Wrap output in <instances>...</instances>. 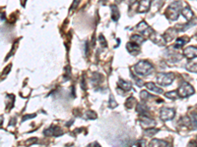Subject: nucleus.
<instances>
[{
	"label": "nucleus",
	"instance_id": "obj_16",
	"mask_svg": "<svg viewBox=\"0 0 197 147\" xmlns=\"http://www.w3.org/2000/svg\"><path fill=\"white\" fill-rule=\"evenodd\" d=\"M111 19H113V21L114 22L118 21L120 14H119V10L118 8V6H116V5H111Z\"/></svg>",
	"mask_w": 197,
	"mask_h": 147
},
{
	"label": "nucleus",
	"instance_id": "obj_10",
	"mask_svg": "<svg viewBox=\"0 0 197 147\" xmlns=\"http://www.w3.org/2000/svg\"><path fill=\"white\" fill-rule=\"evenodd\" d=\"M150 6H151V0H140L137 12H138V13H145V12H147L150 9Z\"/></svg>",
	"mask_w": 197,
	"mask_h": 147
},
{
	"label": "nucleus",
	"instance_id": "obj_4",
	"mask_svg": "<svg viewBox=\"0 0 197 147\" xmlns=\"http://www.w3.org/2000/svg\"><path fill=\"white\" fill-rule=\"evenodd\" d=\"M193 93H194V88H192V85H190V84L187 83H183L178 88L179 97H182V98H185V97L192 95Z\"/></svg>",
	"mask_w": 197,
	"mask_h": 147
},
{
	"label": "nucleus",
	"instance_id": "obj_25",
	"mask_svg": "<svg viewBox=\"0 0 197 147\" xmlns=\"http://www.w3.org/2000/svg\"><path fill=\"white\" fill-rule=\"evenodd\" d=\"M190 121H191V124H192L193 129H197V114L196 113L191 114Z\"/></svg>",
	"mask_w": 197,
	"mask_h": 147
},
{
	"label": "nucleus",
	"instance_id": "obj_23",
	"mask_svg": "<svg viewBox=\"0 0 197 147\" xmlns=\"http://www.w3.org/2000/svg\"><path fill=\"white\" fill-rule=\"evenodd\" d=\"M159 131H160V129H158L149 128V129H146V131H144V133H145L147 136H154L156 133H159Z\"/></svg>",
	"mask_w": 197,
	"mask_h": 147
},
{
	"label": "nucleus",
	"instance_id": "obj_17",
	"mask_svg": "<svg viewBox=\"0 0 197 147\" xmlns=\"http://www.w3.org/2000/svg\"><path fill=\"white\" fill-rule=\"evenodd\" d=\"M118 86L120 88L123 89L124 91H129L132 88V84L131 83H128V81H125L123 79H119L118 81Z\"/></svg>",
	"mask_w": 197,
	"mask_h": 147
},
{
	"label": "nucleus",
	"instance_id": "obj_18",
	"mask_svg": "<svg viewBox=\"0 0 197 147\" xmlns=\"http://www.w3.org/2000/svg\"><path fill=\"white\" fill-rule=\"evenodd\" d=\"M181 14H182V16L187 20V22H190L191 19L193 18V12L191 11L190 8H188V7H186V8L182 9V11H181Z\"/></svg>",
	"mask_w": 197,
	"mask_h": 147
},
{
	"label": "nucleus",
	"instance_id": "obj_36",
	"mask_svg": "<svg viewBox=\"0 0 197 147\" xmlns=\"http://www.w3.org/2000/svg\"><path fill=\"white\" fill-rule=\"evenodd\" d=\"M136 2V0H129V4H133V3H135Z\"/></svg>",
	"mask_w": 197,
	"mask_h": 147
},
{
	"label": "nucleus",
	"instance_id": "obj_3",
	"mask_svg": "<svg viewBox=\"0 0 197 147\" xmlns=\"http://www.w3.org/2000/svg\"><path fill=\"white\" fill-rule=\"evenodd\" d=\"M174 79V75L173 73H159L157 75V81L160 85L167 86L171 84Z\"/></svg>",
	"mask_w": 197,
	"mask_h": 147
},
{
	"label": "nucleus",
	"instance_id": "obj_15",
	"mask_svg": "<svg viewBox=\"0 0 197 147\" xmlns=\"http://www.w3.org/2000/svg\"><path fill=\"white\" fill-rule=\"evenodd\" d=\"M149 146L151 147H159V146H169V143L167 142V141L165 140H161V139H153V140H151V142L149 143Z\"/></svg>",
	"mask_w": 197,
	"mask_h": 147
},
{
	"label": "nucleus",
	"instance_id": "obj_13",
	"mask_svg": "<svg viewBox=\"0 0 197 147\" xmlns=\"http://www.w3.org/2000/svg\"><path fill=\"white\" fill-rule=\"evenodd\" d=\"M138 45L139 44H136L131 41V42H129V43H127L126 48L132 55H137V54H139V52H140V48H139Z\"/></svg>",
	"mask_w": 197,
	"mask_h": 147
},
{
	"label": "nucleus",
	"instance_id": "obj_30",
	"mask_svg": "<svg viewBox=\"0 0 197 147\" xmlns=\"http://www.w3.org/2000/svg\"><path fill=\"white\" fill-rule=\"evenodd\" d=\"M99 40H100V43L102 44V46H106V40L104 39V37L102 36V34L99 36Z\"/></svg>",
	"mask_w": 197,
	"mask_h": 147
},
{
	"label": "nucleus",
	"instance_id": "obj_28",
	"mask_svg": "<svg viewBox=\"0 0 197 147\" xmlns=\"http://www.w3.org/2000/svg\"><path fill=\"white\" fill-rule=\"evenodd\" d=\"M131 77H132V79L135 81V83H136V85L137 86H139V88H141V86H143L144 85V81H142V79H138V78H136L135 76H133V75L131 74Z\"/></svg>",
	"mask_w": 197,
	"mask_h": 147
},
{
	"label": "nucleus",
	"instance_id": "obj_7",
	"mask_svg": "<svg viewBox=\"0 0 197 147\" xmlns=\"http://www.w3.org/2000/svg\"><path fill=\"white\" fill-rule=\"evenodd\" d=\"M139 123L145 129L154 128L156 126V122L153 119H151L149 116H141L140 119H139Z\"/></svg>",
	"mask_w": 197,
	"mask_h": 147
},
{
	"label": "nucleus",
	"instance_id": "obj_2",
	"mask_svg": "<svg viewBox=\"0 0 197 147\" xmlns=\"http://www.w3.org/2000/svg\"><path fill=\"white\" fill-rule=\"evenodd\" d=\"M181 8H182V5H181L180 1H174L169 6L168 10H167V17L168 19H169L171 21H176L178 19L179 16V12H180Z\"/></svg>",
	"mask_w": 197,
	"mask_h": 147
},
{
	"label": "nucleus",
	"instance_id": "obj_27",
	"mask_svg": "<svg viewBox=\"0 0 197 147\" xmlns=\"http://www.w3.org/2000/svg\"><path fill=\"white\" fill-rule=\"evenodd\" d=\"M109 108H115V107H118V102H116V101L113 99V95L109 96Z\"/></svg>",
	"mask_w": 197,
	"mask_h": 147
},
{
	"label": "nucleus",
	"instance_id": "obj_31",
	"mask_svg": "<svg viewBox=\"0 0 197 147\" xmlns=\"http://www.w3.org/2000/svg\"><path fill=\"white\" fill-rule=\"evenodd\" d=\"M37 115L36 114H32V115H30V116H25L23 120H22V122H25L26 120H29V119H32V118H34V117H36Z\"/></svg>",
	"mask_w": 197,
	"mask_h": 147
},
{
	"label": "nucleus",
	"instance_id": "obj_14",
	"mask_svg": "<svg viewBox=\"0 0 197 147\" xmlns=\"http://www.w3.org/2000/svg\"><path fill=\"white\" fill-rule=\"evenodd\" d=\"M146 88H148L150 91H153L154 93H157V94H162V93H163V91H164L163 89L158 88V86H157L156 84L153 83H146Z\"/></svg>",
	"mask_w": 197,
	"mask_h": 147
},
{
	"label": "nucleus",
	"instance_id": "obj_6",
	"mask_svg": "<svg viewBox=\"0 0 197 147\" xmlns=\"http://www.w3.org/2000/svg\"><path fill=\"white\" fill-rule=\"evenodd\" d=\"M176 114V111L173 108H163L160 113V117H161L162 121H169L173 120Z\"/></svg>",
	"mask_w": 197,
	"mask_h": 147
},
{
	"label": "nucleus",
	"instance_id": "obj_12",
	"mask_svg": "<svg viewBox=\"0 0 197 147\" xmlns=\"http://www.w3.org/2000/svg\"><path fill=\"white\" fill-rule=\"evenodd\" d=\"M136 110H137V113H138L139 115H141V116H149V115H150V110H149V108L143 103H138V104H137Z\"/></svg>",
	"mask_w": 197,
	"mask_h": 147
},
{
	"label": "nucleus",
	"instance_id": "obj_26",
	"mask_svg": "<svg viewBox=\"0 0 197 147\" xmlns=\"http://www.w3.org/2000/svg\"><path fill=\"white\" fill-rule=\"evenodd\" d=\"M186 69L189 72H192V73H197V64H188L186 65Z\"/></svg>",
	"mask_w": 197,
	"mask_h": 147
},
{
	"label": "nucleus",
	"instance_id": "obj_1",
	"mask_svg": "<svg viewBox=\"0 0 197 147\" xmlns=\"http://www.w3.org/2000/svg\"><path fill=\"white\" fill-rule=\"evenodd\" d=\"M134 72L137 75H140V76H149L152 72L154 71L153 65L150 62L146 61V60H141L138 63L134 65L133 67Z\"/></svg>",
	"mask_w": 197,
	"mask_h": 147
},
{
	"label": "nucleus",
	"instance_id": "obj_33",
	"mask_svg": "<svg viewBox=\"0 0 197 147\" xmlns=\"http://www.w3.org/2000/svg\"><path fill=\"white\" fill-rule=\"evenodd\" d=\"M37 141V138H33V139H30V140H27V144H32V143H34V142H36Z\"/></svg>",
	"mask_w": 197,
	"mask_h": 147
},
{
	"label": "nucleus",
	"instance_id": "obj_29",
	"mask_svg": "<svg viewBox=\"0 0 197 147\" xmlns=\"http://www.w3.org/2000/svg\"><path fill=\"white\" fill-rule=\"evenodd\" d=\"M149 97H151V95L149 94L148 91L146 90H142L140 92V98L142 99V100H146V99H148Z\"/></svg>",
	"mask_w": 197,
	"mask_h": 147
},
{
	"label": "nucleus",
	"instance_id": "obj_21",
	"mask_svg": "<svg viewBox=\"0 0 197 147\" xmlns=\"http://www.w3.org/2000/svg\"><path fill=\"white\" fill-rule=\"evenodd\" d=\"M136 104H137V102H136L134 97H128V98L126 99V102H125V107L128 109H132L133 108V106L136 105Z\"/></svg>",
	"mask_w": 197,
	"mask_h": 147
},
{
	"label": "nucleus",
	"instance_id": "obj_24",
	"mask_svg": "<svg viewBox=\"0 0 197 147\" xmlns=\"http://www.w3.org/2000/svg\"><path fill=\"white\" fill-rule=\"evenodd\" d=\"M97 114L95 113L94 111H87L86 113H85V118L88 119V120H95L97 119Z\"/></svg>",
	"mask_w": 197,
	"mask_h": 147
},
{
	"label": "nucleus",
	"instance_id": "obj_34",
	"mask_svg": "<svg viewBox=\"0 0 197 147\" xmlns=\"http://www.w3.org/2000/svg\"><path fill=\"white\" fill-rule=\"evenodd\" d=\"M11 66H12V65H9L8 67H6V71L3 72V76H5V75H7V73H8V72L10 71V68H11Z\"/></svg>",
	"mask_w": 197,
	"mask_h": 147
},
{
	"label": "nucleus",
	"instance_id": "obj_20",
	"mask_svg": "<svg viewBox=\"0 0 197 147\" xmlns=\"http://www.w3.org/2000/svg\"><path fill=\"white\" fill-rule=\"evenodd\" d=\"M130 40L136 44H142L144 41H145V38L141 36H138V34H133V36H131Z\"/></svg>",
	"mask_w": 197,
	"mask_h": 147
},
{
	"label": "nucleus",
	"instance_id": "obj_19",
	"mask_svg": "<svg viewBox=\"0 0 197 147\" xmlns=\"http://www.w3.org/2000/svg\"><path fill=\"white\" fill-rule=\"evenodd\" d=\"M189 41V38L188 37H179V38L176 39V45H174V48H181L184 44L187 43Z\"/></svg>",
	"mask_w": 197,
	"mask_h": 147
},
{
	"label": "nucleus",
	"instance_id": "obj_8",
	"mask_svg": "<svg viewBox=\"0 0 197 147\" xmlns=\"http://www.w3.org/2000/svg\"><path fill=\"white\" fill-rule=\"evenodd\" d=\"M44 134L46 136H59L63 134V131H62L61 129H59L58 126H51L44 131Z\"/></svg>",
	"mask_w": 197,
	"mask_h": 147
},
{
	"label": "nucleus",
	"instance_id": "obj_35",
	"mask_svg": "<svg viewBox=\"0 0 197 147\" xmlns=\"http://www.w3.org/2000/svg\"><path fill=\"white\" fill-rule=\"evenodd\" d=\"M93 145H96V146H100V144L98 142H94V143H91L90 144V146H93Z\"/></svg>",
	"mask_w": 197,
	"mask_h": 147
},
{
	"label": "nucleus",
	"instance_id": "obj_22",
	"mask_svg": "<svg viewBox=\"0 0 197 147\" xmlns=\"http://www.w3.org/2000/svg\"><path fill=\"white\" fill-rule=\"evenodd\" d=\"M166 97H168V98L171 99V100H176V99L179 98V94L178 92H176V90H173V91H169V92H167L166 94Z\"/></svg>",
	"mask_w": 197,
	"mask_h": 147
},
{
	"label": "nucleus",
	"instance_id": "obj_5",
	"mask_svg": "<svg viewBox=\"0 0 197 147\" xmlns=\"http://www.w3.org/2000/svg\"><path fill=\"white\" fill-rule=\"evenodd\" d=\"M136 29L139 32H141V34H146V36H149V37H150L152 34L155 32L150 28V27L148 26V25H147V23L145 21H141L140 23L138 24V26L136 27Z\"/></svg>",
	"mask_w": 197,
	"mask_h": 147
},
{
	"label": "nucleus",
	"instance_id": "obj_9",
	"mask_svg": "<svg viewBox=\"0 0 197 147\" xmlns=\"http://www.w3.org/2000/svg\"><path fill=\"white\" fill-rule=\"evenodd\" d=\"M183 54H184V56L189 60L196 58L197 57V47H194V46L186 47L183 51Z\"/></svg>",
	"mask_w": 197,
	"mask_h": 147
},
{
	"label": "nucleus",
	"instance_id": "obj_32",
	"mask_svg": "<svg viewBox=\"0 0 197 147\" xmlns=\"http://www.w3.org/2000/svg\"><path fill=\"white\" fill-rule=\"evenodd\" d=\"M80 1H81V0H74L73 4H72V6H71V9L76 8V7L78 6V4H79V2H80Z\"/></svg>",
	"mask_w": 197,
	"mask_h": 147
},
{
	"label": "nucleus",
	"instance_id": "obj_11",
	"mask_svg": "<svg viewBox=\"0 0 197 147\" xmlns=\"http://www.w3.org/2000/svg\"><path fill=\"white\" fill-rule=\"evenodd\" d=\"M176 34H178V31L176 29H168L166 32L164 34V39L166 40V42H169V41H171L174 38V37L176 36Z\"/></svg>",
	"mask_w": 197,
	"mask_h": 147
}]
</instances>
